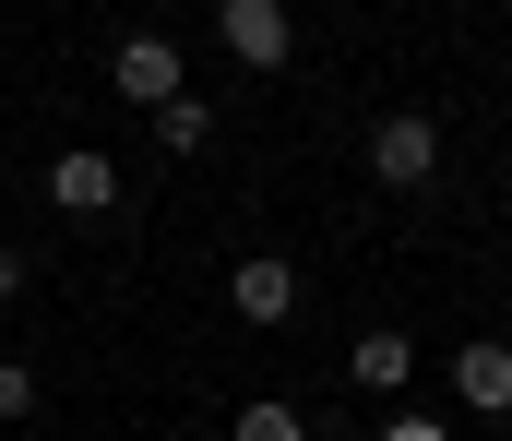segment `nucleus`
Segmentation results:
<instances>
[{
    "label": "nucleus",
    "instance_id": "nucleus-1",
    "mask_svg": "<svg viewBox=\"0 0 512 441\" xmlns=\"http://www.w3.org/2000/svg\"><path fill=\"white\" fill-rule=\"evenodd\" d=\"M108 84H120V108H167V96H191V72H179V36H120L108 48Z\"/></svg>",
    "mask_w": 512,
    "mask_h": 441
},
{
    "label": "nucleus",
    "instance_id": "nucleus-2",
    "mask_svg": "<svg viewBox=\"0 0 512 441\" xmlns=\"http://www.w3.org/2000/svg\"><path fill=\"white\" fill-rule=\"evenodd\" d=\"M215 36H227V60H239V72H286V48H298L286 0H215Z\"/></svg>",
    "mask_w": 512,
    "mask_h": 441
},
{
    "label": "nucleus",
    "instance_id": "nucleus-3",
    "mask_svg": "<svg viewBox=\"0 0 512 441\" xmlns=\"http://www.w3.org/2000/svg\"><path fill=\"white\" fill-rule=\"evenodd\" d=\"M429 167H441V120H429V108H393L382 132H370V179H382V191H417Z\"/></svg>",
    "mask_w": 512,
    "mask_h": 441
},
{
    "label": "nucleus",
    "instance_id": "nucleus-4",
    "mask_svg": "<svg viewBox=\"0 0 512 441\" xmlns=\"http://www.w3.org/2000/svg\"><path fill=\"white\" fill-rule=\"evenodd\" d=\"M227 310H239V322H286V310H298V263H286V251H251V263L227 275Z\"/></svg>",
    "mask_w": 512,
    "mask_h": 441
},
{
    "label": "nucleus",
    "instance_id": "nucleus-5",
    "mask_svg": "<svg viewBox=\"0 0 512 441\" xmlns=\"http://www.w3.org/2000/svg\"><path fill=\"white\" fill-rule=\"evenodd\" d=\"M48 203H60V215H108V203H120V167H108L96 144H72L60 167H48Z\"/></svg>",
    "mask_w": 512,
    "mask_h": 441
},
{
    "label": "nucleus",
    "instance_id": "nucleus-6",
    "mask_svg": "<svg viewBox=\"0 0 512 441\" xmlns=\"http://www.w3.org/2000/svg\"><path fill=\"white\" fill-rule=\"evenodd\" d=\"M453 394H465L477 418H501V406H512V346H501V334H477V346H453Z\"/></svg>",
    "mask_w": 512,
    "mask_h": 441
},
{
    "label": "nucleus",
    "instance_id": "nucleus-7",
    "mask_svg": "<svg viewBox=\"0 0 512 441\" xmlns=\"http://www.w3.org/2000/svg\"><path fill=\"white\" fill-rule=\"evenodd\" d=\"M346 370H358V394H405V370H417V334H358V346H346Z\"/></svg>",
    "mask_w": 512,
    "mask_h": 441
},
{
    "label": "nucleus",
    "instance_id": "nucleus-8",
    "mask_svg": "<svg viewBox=\"0 0 512 441\" xmlns=\"http://www.w3.org/2000/svg\"><path fill=\"white\" fill-rule=\"evenodd\" d=\"M227 441H310V418H298V406H274V394H262V406H239V418H227Z\"/></svg>",
    "mask_w": 512,
    "mask_h": 441
},
{
    "label": "nucleus",
    "instance_id": "nucleus-9",
    "mask_svg": "<svg viewBox=\"0 0 512 441\" xmlns=\"http://www.w3.org/2000/svg\"><path fill=\"white\" fill-rule=\"evenodd\" d=\"M203 132H215V108H203V96H167V108H155V144H167V155H191Z\"/></svg>",
    "mask_w": 512,
    "mask_h": 441
},
{
    "label": "nucleus",
    "instance_id": "nucleus-10",
    "mask_svg": "<svg viewBox=\"0 0 512 441\" xmlns=\"http://www.w3.org/2000/svg\"><path fill=\"white\" fill-rule=\"evenodd\" d=\"M24 406H36V370H24V358H0V418H24Z\"/></svg>",
    "mask_w": 512,
    "mask_h": 441
},
{
    "label": "nucleus",
    "instance_id": "nucleus-11",
    "mask_svg": "<svg viewBox=\"0 0 512 441\" xmlns=\"http://www.w3.org/2000/svg\"><path fill=\"white\" fill-rule=\"evenodd\" d=\"M382 441H453L441 418H382Z\"/></svg>",
    "mask_w": 512,
    "mask_h": 441
},
{
    "label": "nucleus",
    "instance_id": "nucleus-12",
    "mask_svg": "<svg viewBox=\"0 0 512 441\" xmlns=\"http://www.w3.org/2000/svg\"><path fill=\"white\" fill-rule=\"evenodd\" d=\"M12 298H24V251L0 239V310H12Z\"/></svg>",
    "mask_w": 512,
    "mask_h": 441
},
{
    "label": "nucleus",
    "instance_id": "nucleus-13",
    "mask_svg": "<svg viewBox=\"0 0 512 441\" xmlns=\"http://www.w3.org/2000/svg\"><path fill=\"white\" fill-rule=\"evenodd\" d=\"M0 179H12V144H0Z\"/></svg>",
    "mask_w": 512,
    "mask_h": 441
}]
</instances>
